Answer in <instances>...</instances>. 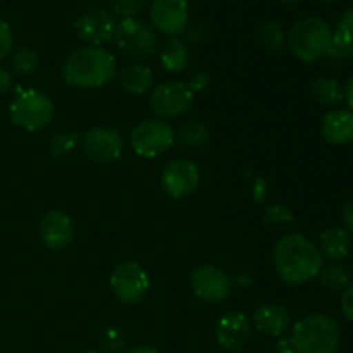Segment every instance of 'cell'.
<instances>
[{
  "label": "cell",
  "mask_w": 353,
  "mask_h": 353,
  "mask_svg": "<svg viewBox=\"0 0 353 353\" xmlns=\"http://www.w3.org/2000/svg\"><path fill=\"white\" fill-rule=\"evenodd\" d=\"M274 268L288 285H305L321 274L324 257L319 247L307 236L292 233L283 236L274 247Z\"/></svg>",
  "instance_id": "obj_1"
},
{
  "label": "cell",
  "mask_w": 353,
  "mask_h": 353,
  "mask_svg": "<svg viewBox=\"0 0 353 353\" xmlns=\"http://www.w3.org/2000/svg\"><path fill=\"white\" fill-rule=\"evenodd\" d=\"M116 57L102 47L76 48L62 65V78L68 85L83 90L100 88L116 76Z\"/></svg>",
  "instance_id": "obj_2"
},
{
  "label": "cell",
  "mask_w": 353,
  "mask_h": 353,
  "mask_svg": "<svg viewBox=\"0 0 353 353\" xmlns=\"http://www.w3.org/2000/svg\"><path fill=\"white\" fill-rule=\"evenodd\" d=\"M341 343V330L326 314H309L295 323L290 345L296 353H336Z\"/></svg>",
  "instance_id": "obj_3"
},
{
  "label": "cell",
  "mask_w": 353,
  "mask_h": 353,
  "mask_svg": "<svg viewBox=\"0 0 353 353\" xmlns=\"http://www.w3.org/2000/svg\"><path fill=\"white\" fill-rule=\"evenodd\" d=\"M333 28L319 17H307L299 21L286 34V45L296 59L303 62H314L326 57Z\"/></svg>",
  "instance_id": "obj_4"
},
{
  "label": "cell",
  "mask_w": 353,
  "mask_h": 353,
  "mask_svg": "<svg viewBox=\"0 0 353 353\" xmlns=\"http://www.w3.org/2000/svg\"><path fill=\"white\" fill-rule=\"evenodd\" d=\"M54 112V102L43 92L34 88L17 90L9 105L10 119L24 131H40L47 128Z\"/></svg>",
  "instance_id": "obj_5"
},
{
  "label": "cell",
  "mask_w": 353,
  "mask_h": 353,
  "mask_svg": "<svg viewBox=\"0 0 353 353\" xmlns=\"http://www.w3.org/2000/svg\"><path fill=\"white\" fill-rule=\"evenodd\" d=\"M112 41L116 43L117 50L124 57L134 61V64L150 59L159 48L154 28L137 17H126L117 23Z\"/></svg>",
  "instance_id": "obj_6"
},
{
  "label": "cell",
  "mask_w": 353,
  "mask_h": 353,
  "mask_svg": "<svg viewBox=\"0 0 353 353\" xmlns=\"http://www.w3.org/2000/svg\"><path fill=\"white\" fill-rule=\"evenodd\" d=\"M176 133L162 119H147L138 123L130 134V143L140 157L154 159L165 154L174 145Z\"/></svg>",
  "instance_id": "obj_7"
},
{
  "label": "cell",
  "mask_w": 353,
  "mask_h": 353,
  "mask_svg": "<svg viewBox=\"0 0 353 353\" xmlns=\"http://www.w3.org/2000/svg\"><path fill=\"white\" fill-rule=\"evenodd\" d=\"M150 288V278L140 264L133 261L121 262L110 274V290L123 303L134 305L141 302Z\"/></svg>",
  "instance_id": "obj_8"
},
{
  "label": "cell",
  "mask_w": 353,
  "mask_h": 353,
  "mask_svg": "<svg viewBox=\"0 0 353 353\" xmlns=\"http://www.w3.org/2000/svg\"><path fill=\"white\" fill-rule=\"evenodd\" d=\"M193 103L192 90L183 81H165L155 86L150 93L152 112L162 121L181 117Z\"/></svg>",
  "instance_id": "obj_9"
},
{
  "label": "cell",
  "mask_w": 353,
  "mask_h": 353,
  "mask_svg": "<svg viewBox=\"0 0 353 353\" xmlns=\"http://www.w3.org/2000/svg\"><path fill=\"white\" fill-rule=\"evenodd\" d=\"M190 286L203 302L223 303L233 292V279L224 269L214 264H203L192 272Z\"/></svg>",
  "instance_id": "obj_10"
},
{
  "label": "cell",
  "mask_w": 353,
  "mask_h": 353,
  "mask_svg": "<svg viewBox=\"0 0 353 353\" xmlns=\"http://www.w3.org/2000/svg\"><path fill=\"white\" fill-rule=\"evenodd\" d=\"M123 137L114 128H92L83 134L81 150L92 162L107 164L114 162L123 154Z\"/></svg>",
  "instance_id": "obj_11"
},
{
  "label": "cell",
  "mask_w": 353,
  "mask_h": 353,
  "mask_svg": "<svg viewBox=\"0 0 353 353\" xmlns=\"http://www.w3.org/2000/svg\"><path fill=\"white\" fill-rule=\"evenodd\" d=\"M117 21L112 14L102 7H93L78 17L74 23L76 34L79 40L92 47H102L107 41H112L116 33Z\"/></svg>",
  "instance_id": "obj_12"
},
{
  "label": "cell",
  "mask_w": 353,
  "mask_h": 353,
  "mask_svg": "<svg viewBox=\"0 0 353 353\" xmlns=\"http://www.w3.org/2000/svg\"><path fill=\"white\" fill-rule=\"evenodd\" d=\"M161 183L164 192L171 199H185L192 195L200 185V171L192 161L185 159H176L171 161L161 174Z\"/></svg>",
  "instance_id": "obj_13"
},
{
  "label": "cell",
  "mask_w": 353,
  "mask_h": 353,
  "mask_svg": "<svg viewBox=\"0 0 353 353\" xmlns=\"http://www.w3.org/2000/svg\"><path fill=\"white\" fill-rule=\"evenodd\" d=\"M190 9L186 0H152V26L168 37H178L188 28Z\"/></svg>",
  "instance_id": "obj_14"
},
{
  "label": "cell",
  "mask_w": 353,
  "mask_h": 353,
  "mask_svg": "<svg viewBox=\"0 0 353 353\" xmlns=\"http://www.w3.org/2000/svg\"><path fill=\"white\" fill-rule=\"evenodd\" d=\"M252 336V323L245 314H224L216 324V340L228 352H240L247 347Z\"/></svg>",
  "instance_id": "obj_15"
},
{
  "label": "cell",
  "mask_w": 353,
  "mask_h": 353,
  "mask_svg": "<svg viewBox=\"0 0 353 353\" xmlns=\"http://www.w3.org/2000/svg\"><path fill=\"white\" fill-rule=\"evenodd\" d=\"M40 238L52 250H62L74 238V223L64 210H48L40 221Z\"/></svg>",
  "instance_id": "obj_16"
},
{
  "label": "cell",
  "mask_w": 353,
  "mask_h": 353,
  "mask_svg": "<svg viewBox=\"0 0 353 353\" xmlns=\"http://www.w3.org/2000/svg\"><path fill=\"white\" fill-rule=\"evenodd\" d=\"M254 326L265 336L279 338L288 331L290 314L279 303H264L254 312Z\"/></svg>",
  "instance_id": "obj_17"
},
{
  "label": "cell",
  "mask_w": 353,
  "mask_h": 353,
  "mask_svg": "<svg viewBox=\"0 0 353 353\" xmlns=\"http://www.w3.org/2000/svg\"><path fill=\"white\" fill-rule=\"evenodd\" d=\"M321 133L331 145H347L353 141V112L348 109H334L323 117Z\"/></svg>",
  "instance_id": "obj_18"
},
{
  "label": "cell",
  "mask_w": 353,
  "mask_h": 353,
  "mask_svg": "<svg viewBox=\"0 0 353 353\" xmlns=\"http://www.w3.org/2000/svg\"><path fill=\"white\" fill-rule=\"evenodd\" d=\"M117 83L126 93L145 95L154 86V72L143 64H131L117 74Z\"/></svg>",
  "instance_id": "obj_19"
},
{
  "label": "cell",
  "mask_w": 353,
  "mask_h": 353,
  "mask_svg": "<svg viewBox=\"0 0 353 353\" xmlns=\"http://www.w3.org/2000/svg\"><path fill=\"white\" fill-rule=\"evenodd\" d=\"M352 240L350 234L343 228H327L319 236V250L323 257L330 259L333 262L343 261L350 254Z\"/></svg>",
  "instance_id": "obj_20"
},
{
  "label": "cell",
  "mask_w": 353,
  "mask_h": 353,
  "mask_svg": "<svg viewBox=\"0 0 353 353\" xmlns=\"http://www.w3.org/2000/svg\"><path fill=\"white\" fill-rule=\"evenodd\" d=\"M159 61L162 68L169 72H181L190 64V50L178 37H169L159 47Z\"/></svg>",
  "instance_id": "obj_21"
},
{
  "label": "cell",
  "mask_w": 353,
  "mask_h": 353,
  "mask_svg": "<svg viewBox=\"0 0 353 353\" xmlns=\"http://www.w3.org/2000/svg\"><path fill=\"white\" fill-rule=\"evenodd\" d=\"M310 97L323 107H336L345 100L343 88L333 78H317L312 81Z\"/></svg>",
  "instance_id": "obj_22"
},
{
  "label": "cell",
  "mask_w": 353,
  "mask_h": 353,
  "mask_svg": "<svg viewBox=\"0 0 353 353\" xmlns=\"http://www.w3.org/2000/svg\"><path fill=\"white\" fill-rule=\"evenodd\" d=\"M176 138L188 148H202L210 141V128L202 121H186L178 128Z\"/></svg>",
  "instance_id": "obj_23"
},
{
  "label": "cell",
  "mask_w": 353,
  "mask_h": 353,
  "mask_svg": "<svg viewBox=\"0 0 353 353\" xmlns=\"http://www.w3.org/2000/svg\"><path fill=\"white\" fill-rule=\"evenodd\" d=\"M319 279L324 288L334 293L343 292L345 288H348L352 285L350 271L347 268H343V265L336 264V262L330 264L327 268H323Z\"/></svg>",
  "instance_id": "obj_24"
},
{
  "label": "cell",
  "mask_w": 353,
  "mask_h": 353,
  "mask_svg": "<svg viewBox=\"0 0 353 353\" xmlns=\"http://www.w3.org/2000/svg\"><path fill=\"white\" fill-rule=\"evenodd\" d=\"M259 43L269 54H278V52H281L286 45V33L281 24L274 23V21L265 23L259 30Z\"/></svg>",
  "instance_id": "obj_25"
},
{
  "label": "cell",
  "mask_w": 353,
  "mask_h": 353,
  "mask_svg": "<svg viewBox=\"0 0 353 353\" xmlns=\"http://www.w3.org/2000/svg\"><path fill=\"white\" fill-rule=\"evenodd\" d=\"M10 68L14 72L23 76H30L40 68V57L30 47H19L10 54Z\"/></svg>",
  "instance_id": "obj_26"
},
{
  "label": "cell",
  "mask_w": 353,
  "mask_h": 353,
  "mask_svg": "<svg viewBox=\"0 0 353 353\" xmlns=\"http://www.w3.org/2000/svg\"><path fill=\"white\" fill-rule=\"evenodd\" d=\"M326 57L331 62H336V64H343L353 59V40L350 37H347L341 31H333V37H331L330 47H327Z\"/></svg>",
  "instance_id": "obj_27"
},
{
  "label": "cell",
  "mask_w": 353,
  "mask_h": 353,
  "mask_svg": "<svg viewBox=\"0 0 353 353\" xmlns=\"http://www.w3.org/2000/svg\"><path fill=\"white\" fill-rule=\"evenodd\" d=\"M78 143L79 138L76 131L62 130L50 137V140H48V152L54 157H68V155H71L76 150Z\"/></svg>",
  "instance_id": "obj_28"
},
{
  "label": "cell",
  "mask_w": 353,
  "mask_h": 353,
  "mask_svg": "<svg viewBox=\"0 0 353 353\" xmlns=\"http://www.w3.org/2000/svg\"><path fill=\"white\" fill-rule=\"evenodd\" d=\"M99 343L103 353H123L126 352L128 340L119 327L105 326L99 333Z\"/></svg>",
  "instance_id": "obj_29"
},
{
  "label": "cell",
  "mask_w": 353,
  "mask_h": 353,
  "mask_svg": "<svg viewBox=\"0 0 353 353\" xmlns=\"http://www.w3.org/2000/svg\"><path fill=\"white\" fill-rule=\"evenodd\" d=\"M152 0H109V6L114 14L121 16L123 19L126 17H137L138 14L143 12Z\"/></svg>",
  "instance_id": "obj_30"
},
{
  "label": "cell",
  "mask_w": 353,
  "mask_h": 353,
  "mask_svg": "<svg viewBox=\"0 0 353 353\" xmlns=\"http://www.w3.org/2000/svg\"><path fill=\"white\" fill-rule=\"evenodd\" d=\"M293 210L290 207L276 203V205H269L264 212V224H279V223H292L293 221Z\"/></svg>",
  "instance_id": "obj_31"
},
{
  "label": "cell",
  "mask_w": 353,
  "mask_h": 353,
  "mask_svg": "<svg viewBox=\"0 0 353 353\" xmlns=\"http://www.w3.org/2000/svg\"><path fill=\"white\" fill-rule=\"evenodd\" d=\"M12 50V30L3 19H0V61Z\"/></svg>",
  "instance_id": "obj_32"
},
{
  "label": "cell",
  "mask_w": 353,
  "mask_h": 353,
  "mask_svg": "<svg viewBox=\"0 0 353 353\" xmlns=\"http://www.w3.org/2000/svg\"><path fill=\"white\" fill-rule=\"evenodd\" d=\"M209 81H210V79H209V74H207V72L196 71V72H193L192 76H190L186 86H188V88L192 90L193 95H195V93L203 92V90L209 86Z\"/></svg>",
  "instance_id": "obj_33"
},
{
  "label": "cell",
  "mask_w": 353,
  "mask_h": 353,
  "mask_svg": "<svg viewBox=\"0 0 353 353\" xmlns=\"http://www.w3.org/2000/svg\"><path fill=\"white\" fill-rule=\"evenodd\" d=\"M340 309H341V314L345 316V319H348L350 323H353V283L348 286V288H345L343 292H341Z\"/></svg>",
  "instance_id": "obj_34"
},
{
  "label": "cell",
  "mask_w": 353,
  "mask_h": 353,
  "mask_svg": "<svg viewBox=\"0 0 353 353\" xmlns=\"http://www.w3.org/2000/svg\"><path fill=\"white\" fill-rule=\"evenodd\" d=\"M336 30L341 31V33H345L347 37H350L353 40V7H350V9H347L343 14H341Z\"/></svg>",
  "instance_id": "obj_35"
},
{
  "label": "cell",
  "mask_w": 353,
  "mask_h": 353,
  "mask_svg": "<svg viewBox=\"0 0 353 353\" xmlns=\"http://www.w3.org/2000/svg\"><path fill=\"white\" fill-rule=\"evenodd\" d=\"M341 224H343V230L348 234H353V202L347 203V205L341 209Z\"/></svg>",
  "instance_id": "obj_36"
},
{
  "label": "cell",
  "mask_w": 353,
  "mask_h": 353,
  "mask_svg": "<svg viewBox=\"0 0 353 353\" xmlns=\"http://www.w3.org/2000/svg\"><path fill=\"white\" fill-rule=\"evenodd\" d=\"M10 88H12V76L6 68L0 65V97L9 93Z\"/></svg>",
  "instance_id": "obj_37"
},
{
  "label": "cell",
  "mask_w": 353,
  "mask_h": 353,
  "mask_svg": "<svg viewBox=\"0 0 353 353\" xmlns=\"http://www.w3.org/2000/svg\"><path fill=\"white\" fill-rule=\"evenodd\" d=\"M254 193H255V200L257 202H264L265 199V183L264 179H255V188H254Z\"/></svg>",
  "instance_id": "obj_38"
},
{
  "label": "cell",
  "mask_w": 353,
  "mask_h": 353,
  "mask_svg": "<svg viewBox=\"0 0 353 353\" xmlns=\"http://www.w3.org/2000/svg\"><path fill=\"white\" fill-rule=\"evenodd\" d=\"M343 95H345V100H347L348 107H350V110L353 112V76L348 79L347 86H345L343 90Z\"/></svg>",
  "instance_id": "obj_39"
},
{
  "label": "cell",
  "mask_w": 353,
  "mask_h": 353,
  "mask_svg": "<svg viewBox=\"0 0 353 353\" xmlns=\"http://www.w3.org/2000/svg\"><path fill=\"white\" fill-rule=\"evenodd\" d=\"M276 353H296L295 350H293V347L290 345V340L288 341H279L278 348H276Z\"/></svg>",
  "instance_id": "obj_40"
},
{
  "label": "cell",
  "mask_w": 353,
  "mask_h": 353,
  "mask_svg": "<svg viewBox=\"0 0 353 353\" xmlns=\"http://www.w3.org/2000/svg\"><path fill=\"white\" fill-rule=\"evenodd\" d=\"M123 353H161V350L154 347H137V348H131V350H126Z\"/></svg>",
  "instance_id": "obj_41"
},
{
  "label": "cell",
  "mask_w": 353,
  "mask_h": 353,
  "mask_svg": "<svg viewBox=\"0 0 353 353\" xmlns=\"http://www.w3.org/2000/svg\"><path fill=\"white\" fill-rule=\"evenodd\" d=\"M236 283H240V285H245V286H248V285H252V279L248 278V276H245V274H240V276H238Z\"/></svg>",
  "instance_id": "obj_42"
},
{
  "label": "cell",
  "mask_w": 353,
  "mask_h": 353,
  "mask_svg": "<svg viewBox=\"0 0 353 353\" xmlns=\"http://www.w3.org/2000/svg\"><path fill=\"white\" fill-rule=\"evenodd\" d=\"M281 2L285 3V6H296V3L302 2V0H281Z\"/></svg>",
  "instance_id": "obj_43"
},
{
  "label": "cell",
  "mask_w": 353,
  "mask_h": 353,
  "mask_svg": "<svg viewBox=\"0 0 353 353\" xmlns=\"http://www.w3.org/2000/svg\"><path fill=\"white\" fill-rule=\"evenodd\" d=\"M81 353H103V352H99V350H85V352H81Z\"/></svg>",
  "instance_id": "obj_44"
},
{
  "label": "cell",
  "mask_w": 353,
  "mask_h": 353,
  "mask_svg": "<svg viewBox=\"0 0 353 353\" xmlns=\"http://www.w3.org/2000/svg\"><path fill=\"white\" fill-rule=\"evenodd\" d=\"M321 2H336V0H321Z\"/></svg>",
  "instance_id": "obj_45"
}]
</instances>
